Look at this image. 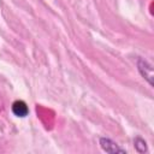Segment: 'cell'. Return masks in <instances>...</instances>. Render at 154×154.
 <instances>
[{
    "label": "cell",
    "mask_w": 154,
    "mask_h": 154,
    "mask_svg": "<svg viewBox=\"0 0 154 154\" xmlns=\"http://www.w3.org/2000/svg\"><path fill=\"white\" fill-rule=\"evenodd\" d=\"M12 113L16 116V117H19V118H24L28 116L29 113V108L26 106V103L22 100H17L12 103Z\"/></svg>",
    "instance_id": "obj_3"
},
{
    "label": "cell",
    "mask_w": 154,
    "mask_h": 154,
    "mask_svg": "<svg viewBox=\"0 0 154 154\" xmlns=\"http://www.w3.org/2000/svg\"><path fill=\"white\" fill-rule=\"evenodd\" d=\"M99 143H100L101 149L106 153H109V154H118V153L125 154L126 153V150L124 148H122L119 144H117L114 141H112L108 137H100Z\"/></svg>",
    "instance_id": "obj_2"
},
{
    "label": "cell",
    "mask_w": 154,
    "mask_h": 154,
    "mask_svg": "<svg viewBox=\"0 0 154 154\" xmlns=\"http://www.w3.org/2000/svg\"><path fill=\"white\" fill-rule=\"evenodd\" d=\"M134 147H135V149H136L137 153L143 154V153H147L148 152V147H147L146 141L142 137H140V136H137V137L134 138Z\"/></svg>",
    "instance_id": "obj_4"
},
{
    "label": "cell",
    "mask_w": 154,
    "mask_h": 154,
    "mask_svg": "<svg viewBox=\"0 0 154 154\" xmlns=\"http://www.w3.org/2000/svg\"><path fill=\"white\" fill-rule=\"evenodd\" d=\"M136 66L140 75L148 82L150 87H153V65L147 59L138 57L136 60Z\"/></svg>",
    "instance_id": "obj_1"
}]
</instances>
